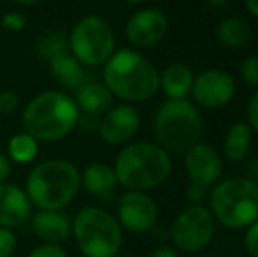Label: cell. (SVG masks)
<instances>
[{
    "mask_svg": "<svg viewBox=\"0 0 258 257\" xmlns=\"http://www.w3.org/2000/svg\"><path fill=\"white\" fill-rule=\"evenodd\" d=\"M102 83L114 97L143 102L160 90V72L148 57L132 48L118 49L104 64Z\"/></svg>",
    "mask_w": 258,
    "mask_h": 257,
    "instance_id": "1",
    "label": "cell"
},
{
    "mask_svg": "<svg viewBox=\"0 0 258 257\" xmlns=\"http://www.w3.org/2000/svg\"><path fill=\"white\" fill-rule=\"evenodd\" d=\"M79 122L74 97L60 90L41 92L25 106L21 124L27 134L42 143H56L69 136Z\"/></svg>",
    "mask_w": 258,
    "mask_h": 257,
    "instance_id": "2",
    "label": "cell"
},
{
    "mask_svg": "<svg viewBox=\"0 0 258 257\" xmlns=\"http://www.w3.org/2000/svg\"><path fill=\"white\" fill-rule=\"evenodd\" d=\"M118 185L126 190L148 192L163 185L172 173L170 153L150 141L130 143L118 153L114 161Z\"/></svg>",
    "mask_w": 258,
    "mask_h": 257,
    "instance_id": "3",
    "label": "cell"
},
{
    "mask_svg": "<svg viewBox=\"0 0 258 257\" xmlns=\"http://www.w3.org/2000/svg\"><path fill=\"white\" fill-rule=\"evenodd\" d=\"M81 189V171L65 159H49L30 169L25 192L37 210H63Z\"/></svg>",
    "mask_w": 258,
    "mask_h": 257,
    "instance_id": "4",
    "label": "cell"
},
{
    "mask_svg": "<svg viewBox=\"0 0 258 257\" xmlns=\"http://www.w3.org/2000/svg\"><path fill=\"white\" fill-rule=\"evenodd\" d=\"M155 143L169 153H184L202 136V117L188 99L169 100L158 108L153 120Z\"/></svg>",
    "mask_w": 258,
    "mask_h": 257,
    "instance_id": "5",
    "label": "cell"
},
{
    "mask_svg": "<svg viewBox=\"0 0 258 257\" xmlns=\"http://www.w3.org/2000/svg\"><path fill=\"white\" fill-rule=\"evenodd\" d=\"M214 220L228 229H246L258 220V183L251 178H227L209 195Z\"/></svg>",
    "mask_w": 258,
    "mask_h": 257,
    "instance_id": "6",
    "label": "cell"
},
{
    "mask_svg": "<svg viewBox=\"0 0 258 257\" xmlns=\"http://www.w3.org/2000/svg\"><path fill=\"white\" fill-rule=\"evenodd\" d=\"M72 236L83 257H114L123 245V227L100 206H86L72 220Z\"/></svg>",
    "mask_w": 258,
    "mask_h": 257,
    "instance_id": "7",
    "label": "cell"
},
{
    "mask_svg": "<svg viewBox=\"0 0 258 257\" xmlns=\"http://www.w3.org/2000/svg\"><path fill=\"white\" fill-rule=\"evenodd\" d=\"M69 52L85 67L104 65L116 52V35L111 23L99 14H88L72 27Z\"/></svg>",
    "mask_w": 258,
    "mask_h": 257,
    "instance_id": "8",
    "label": "cell"
},
{
    "mask_svg": "<svg viewBox=\"0 0 258 257\" xmlns=\"http://www.w3.org/2000/svg\"><path fill=\"white\" fill-rule=\"evenodd\" d=\"M216 233V220L204 204H190L174 219L169 229V240L177 252L204 250Z\"/></svg>",
    "mask_w": 258,
    "mask_h": 257,
    "instance_id": "9",
    "label": "cell"
},
{
    "mask_svg": "<svg viewBox=\"0 0 258 257\" xmlns=\"http://www.w3.org/2000/svg\"><path fill=\"white\" fill-rule=\"evenodd\" d=\"M116 219L123 229L134 234L150 233L158 222V204L148 192L126 190L116 206Z\"/></svg>",
    "mask_w": 258,
    "mask_h": 257,
    "instance_id": "10",
    "label": "cell"
},
{
    "mask_svg": "<svg viewBox=\"0 0 258 257\" xmlns=\"http://www.w3.org/2000/svg\"><path fill=\"white\" fill-rule=\"evenodd\" d=\"M235 93V81L230 72L223 69H206L199 72L194 79L191 95L201 108L206 110H220L227 106Z\"/></svg>",
    "mask_w": 258,
    "mask_h": 257,
    "instance_id": "11",
    "label": "cell"
},
{
    "mask_svg": "<svg viewBox=\"0 0 258 257\" xmlns=\"http://www.w3.org/2000/svg\"><path fill=\"white\" fill-rule=\"evenodd\" d=\"M169 32V18L156 7H144L128 18L125 35L136 48H153Z\"/></svg>",
    "mask_w": 258,
    "mask_h": 257,
    "instance_id": "12",
    "label": "cell"
},
{
    "mask_svg": "<svg viewBox=\"0 0 258 257\" xmlns=\"http://www.w3.org/2000/svg\"><path fill=\"white\" fill-rule=\"evenodd\" d=\"M141 115L130 104H118L112 106L107 113L99 120V136L104 143L111 146L125 144L139 132Z\"/></svg>",
    "mask_w": 258,
    "mask_h": 257,
    "instance_id": "13",
    "label": "cell"
},
{
    "mask_svg": "<svg viewBox=\"0 0 258 257\" xmlns=\"http://www.w3.org/2000/svg\"><path fill=\"white\" fill-rule=\"evenodd\" d=\"M184 171L191 183L206 189L216 185L223 171V162L216 150L207 143H195L184 151Z\"/></svg>",
    "mask_w": 258,
    "mask_h": 257,
    "instance_id": "14",
    "label": "cell"
},
{
    "mask_svg": "<svg viewBox=\"0 0 258 257\" xmlns=\"http://www.w3.org/2000/svg\"><path fill=\"white\" fill-rule=\"evenodd\" d=\"M32 217V202L25 189L14 183H0V227L16 229Z\"/></svg>",
    "mask_w": 258,
    "mask_h": 257,
    "instance_id": "15",
    "label": "cell"
},
{
    "mask_svg": "<svg viewBox=\"0 0 258 257\" xmlns=\"http://www.w3.org/2000/svg\"><path fill=\"white\" fill-rule=\"evenodd\" d=\"M34 234L49 245H60L71 236L72 222L61 210H39L30 219Z\"/></svg>",
    "mask_w": 258,
    "mask_h": 257,
    "instance_id": "16",
    "label": "cell"
},
{
    "mask_svg": "<svg viewBox=\"0 0 258 257\" xmlns=\"http://www.w3.org/2000/svg\"><path fill=\"white\" fill-rule=\"evenodd\" d=\"M112 95L109 88L100 81H88L76 90L74 102L79 110V117L97 122L112 108Z\"/></svg>",
    "mask_w": 258,
    "mask_h": 257,
    "instance_id": "17",
    "label": "cell"
},
{
    "mask_svg": "<svg viewBox=\"0 0 258 257\" xmlns=\"http://www.w3.org/2000/svg\"><path fill=\"white\" fill-rule=\"evenodd\" d=\"M195 74L186 64H169L160 72V90L169 100L186 99L191 93Z\"/></svg>",
    "mask_w": 258,
    "mask_h": 257,
    "instance_id": "18",
    "label": "cell"
},
{
    "mask_svg": "<svg viewBox=\"0 0 258 257\" xmlns=\"http://www.w3.org/2000/svg\"><path fill=\"white\" fill-rule=\"evenodd\" d=\"M81 187L95 197H105L118 187L114 168L105 162H92L81 173Z\"/></svg>",
    "mask_w": 258,
    "mask_h": 257,
    "instance_id": "19",
    "label": "cell"
},
{
    "mask_svg": "<svg viewBox=\"0 0 258 257\" xmlns=\"http://www.w3.org/2000/svg\"><path fill=\"white\" fill-rule=\"evenodd\" d=\"M49 74L61 88L65 90H78L86 83V69L83 64L78 62L71 52L56 57L54 60L48 64Z\"/></svg>",
    "mask_w": 258,
    "mask_h": 257,
    "instance_id": "20",
    "label": "cell"
},
{
    "mask_svg": "<svg viewBox=\"0 0 258 257\" xmlns=\"http://www.w3.org/2000/svg\"><path fill=\"white\" fill-rule=\"evenodd\" d=\"M253 143V130L248 125V122H234L228 127L223 139V153L227 161L241 162L248 157L249 148Z\"/></svg>",
    "mask_w": 258,
    "mask_h": 257,
    "instance_id": "21",
    "label": "cell"
},
{
    "mask_svg": "<svg viewBox=\"0 0 258 257\" xmlns=\"http://www.w3.org/2000/svg\"><path fill=\"white\" fill-rule=\"evenodd\" d=\"M253 37L251 25L239 16H228L221 20L216 27V39L225 48L239 49L249 44Z\"/></svg>",
    "mask_w": 258,
    "mask_h": 257,
    "instance_id": "22",
    "label": "cell"
},
{
    "mask_svg": "<svg viewBox=\"0 0 258 257\" xmlns=\"http://www.w3.org/2000/svg\"><path fill=\"white\" fill-rule=\"evenodd\" d=\"M34 53L41 62L49 64L56 57L69 53V35L65 32H58V30L44 32L35 41Z\"/></svg>",
    "mask_w": 258,
    "mask_h": 257,
    "instance_id": "23",
    "label": "cell"
},
{
    "mask_svg": "<svg viewBox=\"0 0 258 257\" xmlns=\"http://www.w3.org/2000/svg\"><path fill=\"white\" fill-rule=\"evenodd\" d=\"M7 153L11 161L18 164H32L39 155V141L25 130L18 132L7 143Z\"/></svg>",
    "mask_w": 258,
    "mask_h": 257,
    "instance_id": "24",
    "label": "cell"
},
{
    "mask_svg": "<svg viewBox=\"0 0 258 257\" xmlns=\"http://www.w3.org/2000/svg\"><path fill=\"white\" fill-rule=\"evenodd\" d=\"M0 27L7 32L18 34V32L25 30V27H27V16L23 13H20V11H7L0 18Z\"/></svg>",
    "mask_w": 258,
    "mask_h": 257,
    "instance_id": "25",
    "label": "cell"
},
{
    "mask_svg": "<svg viewBox=\"0 0 258 257\" xmlns=\"http://www.w3.org/2000/svg\"><path fill=\"white\" fill-rule=\"evenodd\" d=\"M241 78L251 88H258V55L246 57L241 64Z\"/></svg>",
    "mask_w": 258,
    "mask_h": 257,
    "instance_id": "26",
    "label": "cell"
},
{
    "mask_svg": "<svg viewBox=\"0 0 258 257\" xmlns=\"http://www.w3.org/2000/svg\"><path fill=\"white\" fill-rule=\"evenodd\" d=\"M18 247V238L13 229L0 227V257H13Z\"/></svg>",
    "mask_w": 258,
    "mask_h": 257,
    "instance_id": "27",
    "label": "cell"
},
{
    "mask_svg": "<svg viewBox=\"0 0 258 257\" xmlns=\"http://www.w3.org/2000/svg\"><path fill=\"white\" fill-rule=\"evenodd\" d=\"M20 106V95L14 90H4L0 92V117L13 115Z\"/></svg>",
    "mask_w": 258,
    "mask_h": 257,
    "instance_id": "28",
    "label": "cell"
},
{
    "mask_svg": "<svg viewBox=\"0 0 258 257\" xmlns=\"http://www.w3.org/2000/svg\"><path fill=\"white\" fill-rule=\"evenodd\" d=\"M27 257H69L65 248L61 245H49V243H41L35 248H32L28 252Z\"/></svg>",
    "mask_w": 258,
    "mask_h": 257,
    "instance_id": "29",
    "label": "cell"
},
{
    "mask_svg": "<svg viewBox=\"0 0 258 257\" xmlns=\"http://www.w3.org/2000/svg\"><path fill=\"white\" fill-rule=\"evenodd\" d=\"M244 247L249 257H258V220L246 227L244 233Z\"/></svg>",
    "mask_w": 258,
    "mask_h": 257,
    "instance_id": "30",
    "label": "cell"
},
{
    "mask_svg": "<svg viewBox=\"0 0 258 257\" xmlns=\"http://www.w3.org/2000/svg\"><path fill=\"white\" fill-rule=\"evenodd\" d=\"M207 197V189L202 185H197V183H188L186 187V199L191 202V204H202V201Z\"/></svg>",
    "mask_w": 258,
    "mask_h": 257,
    "instance_id": "31",
    "label": "cell"
},
{
    "mask_svg": "<svg viewBox=\"0 0 258 257\" xmlns=\"http://www.w3.org/2000/svg\"><path fill=\"white\" fill-rule=\"evenodd\" d=\"M246 113H248V125L251 127V130H255L258 134V90L251 95V99H249Z\"/></svg>",
    "mask_w": 258,
    "mask_h": 257,
    "instance_id": "32",
    "label": "cell"
},
{
    "mask_svg": "<svg viewBox=\"0 0 258 257\" xmlns=\"http://www.w3.org/2000/svg\"><path fill=\"white\" fill-rule=\"evenodd\" d=\"M11 176V161L6 153L0 151V183H6Z\"/></svg>",
    "mask_w": 258,
    "mask_h": 257,
    "instance_id": "33",
    "label": "cell"
},
{
    "mask_svg": "<svg viewBox=\"0 0 258 257\" xmlns=\"http://www.w3.org/2000/svg\"><path fill=\"white\" fill-rule=\"evenodd\" d=\"M150 257H181V255H179V252L174 247H170V245H160V247H156L155 250L151 252Z\"/></svg>",
    "mask_w": 258,
    "mask_h": 257,
    "instance_id": "34",
    "label": "cell"
},
{
    "mask_svg": "<svg viewBox=\"0 0 258 257\" xmlns=\"http://www.w3.org/2000/svg\"><path fill=\"white\" fill-rule=\"evenodd\" d=\"M246 4V9H248V13L251 14L253 18H256L258 20V0H244Z\"/></svg>",
    "mask_w": 258,
    "mask_h": 257,
    "instance_id": "35",
    "label": "cell"
},
{
    "mask_svg": "<svg viewBox=\"0 0 258 257\" xmlns=\"http://www.w3.org/2000/svg\"><path fill=\"white\" fill-rule=\"evenodd\" d=\"M206 2L213 7H225L228 4V0H206Z\"/></svg>",
    "mask_w": 258,
    "mask_h": 257,
    "instance_id": "36",
    "label": "cell"
},
{
    "mask_svg": "<svg viewBox=\"0 0 258 257\" xmlns=\"http://www.w3.org/2000/svg\"><path fill=\"white\" fill-rule=\"evenodd\" d=\"M13 2L20 4V6H34V4H39L41 0H13Z\"/></svg>",
    "mask_w": 258,
    "mask_h": 257,
    "instance_id": "37",
    "label": "cell"
},
{
    "mask_svg": "<svg viewBox=\"0 0 258 257\" xmlns=\"http://www.w3.org/2000/svg\"><path fill=\"white\" fill-rule=\"evenodd\" d=\"M121 2H125V4H128V6H139V4H143V2H146V0H121Z\"/></svg>",
    "mask_w": 258,
    "mask_h": 257,
    "instance_id": "38",
    "label": "cell"
},
{
    "mask_svg": "<svg viewBox=\"0 0 258 257\" xmlns=\"http://www.w3.org/2000/svg\"><path fill=\"white\" fill-rule=\"evenodd\" d=\"M114 257H126V255H119V254H118V255H114Z\"/></svg>",
    "mask_w": 258,
    "mask_h": 257,
    "instance_id": "39",
    "label": "cell"
},
{
    "mask_svg": "<svg viewBox=\"0 0 258 257\" xmlns=\"http://www.w3.org/2000/svg\"><path fill=\"white\" fill-rule=\"evenodd\" d=\"M0 124H2V117H0ZM0 127H2V125H0Z\"/></svg>",
    "mask_w": 258,
    "mask_h": 257,
    "instance_id": "40",
    "label": "cell"
},
{
    "mask_svg": "<svg viewBox=\"0 0 258 257\" xmlns=\"http://www.w3.org/2000/svg\"><path fill=\"white\" fill-rule=\"evenodd\" d=\"M204 257H214V255H204Z\"/></svg>",
    "mask_w": 258,
    "mask_h": 257,
    "instance_id": "41",
    "label": "cell"
},
{
    "mask_svg": "<svg viewBox=\"0 0 258 257\" xmlns=\"http://www.w3.org/2000/svg\"><path fill=\"white\" fill-rule=\"evenodd\" d=\"M256 183H258V182H256Z\"/></svg>",
    "mask_w": 258,
    "mask_h": 257,
    "instance_id": "42",
    "label": "cell"
}]
</instances>
